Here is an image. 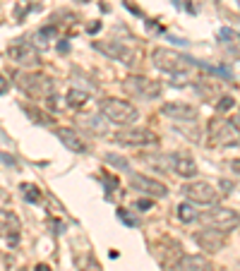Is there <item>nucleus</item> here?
<instances>
[{"label":"nucleus","mask_w":240,"mask_h":271,"mask_svg":"<svg viewBox=\"0 0 240 271\" xmlns=\"http://www.w3.org/2000/svg\"><path fill=\"white\" fill-rule=\"evenodd\" d=\"M99 110H101V115L106 118L108 123H115V125H123V127L132 125L139 118V110L123 99H103L101 103H99Z\"/></svg>","instance_id":"1"},{"label":"nucleus","mask_w":240,"mask_h":271,"mask_svg":"<svg viewBox=\"0 0 240 271\" xmlns=\"http://www.w3.org/2000/svg\"><path fill=\"white\" fill-rule=\"evenodd\" d=\"M197 218L202 221L204 226H212L214 230H221V233L235 230V226H238V211L226 207H216V204L209 211H202Z\"/></svg>","instance_id":"2"},{"label":"nucleus","mask_w":240,"mask_h":271,"mask_svg":"<svg viewBox=\"0 0 240 271\" xmlns=\"http://www.w3.org/2000/svg\"><path fill=\"white\" fill-rule=\"evenodd\" d=\"M17 84L24 94L34 96V99H48L56 91V82L51 80L48 74H19Z\"/></svg>","instance_id":"3"},{"label":"nucleus","mask_w":240,"mask_h":271,"mask_svg":"<svg viewBox=\"0 0 240 271\" xmlns=\"http://www.w3.org/2000/svg\"><path fill=\"white\" fill-rule=\"evenodd\" d=\"M183 195L190 199V204H204V207H214V204H219V199H221V192L207 180L187 182L183 187Z\"/></svg>","instance_id":"4"},{"label":"nucleus","mask_w":240,"mask_h":271,"mask_svg":"<svg viewBox=\"0 0 240 271\" xmlns=\"http://www.w3.org/2000/svg\"><path fill=\"white\" fill-rule=\"evenodd\" d=\"M151 63L156 65L158 70H164V72H185L187 70V55H180L176 51H171V48H154V53H151Z\"/></svg>","instance_id":"5"},{"label":"nucleus","mask_w":240,"mask_h":271,"mask_svg":"<svg viewBox=\"0 0 240 271\" xmlns=\"http://www.w3.org/2000/svg\"><path fill=\"white\" fill-rule=\"evenodd\" d=\"M123 89L128 91L130 96H139V99H156L161 96V84L142 74H132L123 82Z\"/></svg>","instance_id":"6"},{"label":"nucleus","mask_w":240,"mask_h":271,"mask_svg":"<svg viewBox=\"0 0 240 271\" xmlns=\"http://www.w3.org/2000/svg\"><path fill=\"white\" fill-rule=\"evenodd\" d=\"M209 142L214 146H226V144H235L238 142V130L223 120V118H214L209 123Z\"/></svg>","instance_id":"7"},{"label":"nucleus","mask_w":240,"mask_h":271,"mask_svg":"<svg viewBox=\"0 0 240 271\" xmlns=\"http://www.w3.org/2000/svg\"><path fill=\"white\" fill-rule=\"evenodd\" d=\"M115 139L120 144L128 146H147V144H156V135L147 130V127H132V130H120L115 132Z\"/></svg>","instance_id":"8"},{"label":"nucleus","mask_w":240,"mask_h":271,"mask_svg":"<svg viewBox=\"0 0 240 271\" xmlns=\"http://www.w3.org/2000/svg\"><path fill=\"white\" fill-rule=\"evenodd\" d=\"M94 48L106 53L108 58H113V60H120L123 65H132V60H135V53L130 51L128 46L115 41V38H111V41H94Z\"/></svg>","instance_id":"9"},{"label":"nucleus","mask_w":240,"mask_h":271,"mask_svg":"<svg viewBox=\"0 0 240 271\" xmlns=\"http://www.w3.org/2000/svg\"><path fill=\"white\" fill-rule=\"evenodd\" d=\"M130 182H132V187L137 192H147V195H151V197H166L168 195V187L164 185V182L154 180V178H147V175H142V173H132V178H130Z\"/></svg>","instance_id":"10"},{"label":"nucleus","mask_w":240,"mask_h":271,"mask_svg":"<svg viewBox=\"0 0 240 271\" xmlns=\"http://www.w3.org/2000/svg\"><path fill=\"white\" fill-rule=\"evenodd\" d=\"M19 218L12 211L0 209V238H5L8 245H17L19 243Z\"/></svg>","instance_id":"11"},{"label":"nucleus","mask_w":240,"mask_h":271,"mask_svg":"<svg viewBox=\"0 0 240 271\" xmlns=\"http://www.w3.org/2000/svg\"><path fill=\"white\" fill-rule=\"evenodd\" d=\"M194 243L199 245L202 250H207V252H219V250H223V243H226V233H221V230H199V233L194 235Z\"/></svg>","instance_id":"12"},{"label":"nucleus","mask_w":240,"mask_h":271,"mask_svg":"<svg viewBox=\"0 0 240 271\" xmlns=\"http://www.w3.org/2000/svg\"><path fill=\"white\" fill-rule=\"evenodd\" d=\"M171 156V171L180 175V178H194L197 175V163L192 161V156L183 154V151H176V154H168Z\"/></svg>","instance_id":"13"},{"label":"nucleus","mask_w":240,"mask_h":271,"mask_svg":"<svg viewBox=\"0 0 240 271\" xmlns=\"http://www.w3.org/2000/svg\"><path fill=\"white\" fill-rule=\"evenodd\" d=\"M10 58H12L15 63L24 65V67H31V65L38 63V51L29 44H19V46H12V48H10Z\"/></svg>","instance_id":"14"},{"label":"nucleus","mask_w":240,"mask_h":271,"mask_svg":"<svg viewBox=\"0 0 240 271\" xmlns=\"http://www.w3.org/2000/svg\"><path fill=\"white\" fill-rule=\"evenodd\" d=\"M173 271H214V266L209 259H204L199 254H185L176 262Z\"/></svg>","instance_id":"15"},{"label":"nucleus","mask_w":240,"mask_h":271,"mask_svg":"<svg viewBox=\"0 0 240 271\" xmlns=\"http://www.w3.org/2000/svg\"><path fill=\"white\" fill-rule=\"evenodd\" d=\"M56 135H58V139L63 142L70 151H74V154H84L87 151V144H84V139L77 132H74L72 127H58L56 130Z\"/></svg>","instance_id":"16"},{"label":"nucleus","mask_w":240,"mask_h":271,"mask_svg":"<svg viewBox=\"0 0 240 271\" xmlns=\"http://www.w3.org/2000/svg\"><path fill=\"white\" fill-rule=\"evenodd\" d=\"M161 113L173 120H197V108L187 106V103H166Z\"/></svg>","instance_id":"17"},{"label":"nucleus","mask_w":240,"mask_h":271,"mask_svg":"<svg viewBox=\"0 0 240 271\" xmlns=\"http://www.w3.org/2000/svg\"><path fill=\"white\" fill-rule=\"evenodd\" d=\"M58 36V29L56 27H44V29H38L36 34H34V48H48L51 46V38H56Z\"/></svg>","instance_id":"18"},{"label":"nucleus","mask_w":240,"mask_h":271,"mask_svg":"<svg viewBox=\"0 0 240 271\" xmlns=\"http://www.w3.org/2000/svg\"><path fill=\"white\" fill-rule=\"evenodd\" d=\"M87 103H89L87 91H82V89H70V94H67V106H70V108H82V106H87Z\"/></svg>","instance_id":"19"},{"label":"nucleus","mask_w":240,"mask_h":271,"mask_svg":"<svg viewBox=\"0 0 240 271\" xmlns=\"http://www.w3.org/2000/svg\"><path fill=\"white\" fill-rule=\"evenodd\" d=\"M19 190H22L24 199H27V202H31V204L41 202V190H38L36 185H31V182H22V185H19Z\"/></svg>","instance_id":"20"},{"label":"nucleus","mask_w":240,"mask_h":271,"mask_svg":"<svg viewBox=\"0 0 240 271\" xmlns=\"http://www.w3.org/2000/svg\"><path fill=\"white\" fill-rule=\"evenodd\" d=\"M178 218H180L183 223H192L194 218H197L192 204H187V202H185V204H180V207H178Z\"/></svg>","instance_id":"21"},{"label":"nucleus","mask_w":240,"mask_h":271,"mask_svg":"<svg viewBox=\"0 0 240 271\" xmlns=\"http://www.w3.org/2000/svg\"><path fill=\"white\" fill-rule=\"evenodd\" d=\"M84 125L89 127V130H92V132H99V135H106V125H103L101 120H99V118L94 115V118H84L82 120Z\"/></svg>","instance_id":"22"},{"label":"nucleus","mask_w":240,"mask_h":271,"mask_svg":"<svg viewBox=\"0 0 240 271\" xmlns=\"http://www.w3.org/2000/svg\"><path fill=\"white\" fill-rule=\"evenodd\" d=\"M103 159H106V163H111V166H115V168H120V171H130V163L125 161V159H120V156L106 154V156H103Z\"/></svg>","instance_id":"23"},{"label":"nucleus","mask_w":240,"mask_h":271,"mask_svg":"<svg viewBox=\"0 0 240 271\" xmlns=\"http://www.w3.org/2000/svg\"><path fill=\"white\" fill-rule=\"evenodd\" d=\"M233 106H235V99H233V96H223V99L219 101V106H216V108H219V110H228V108H233Z\"/></svg>","instance_id":"24"},{"label":"nucleus","mask_w":240,"mask_h":271,"mask_svg":"<svg viewBox=\"0 0 240 271\" xmlns=\"http://www.w3.org/2000/svg\"><path fill=\"white\" fill-rule=\"evenodd\" d=\"M118 216L123 218V221H125L128 226H137V218H130L128 214H125V209H118Z\"/></svg>","instance_id":"25"},{"label":"nucleus","mask_w":240,"mask_h":271,"mask_svg":"<svg viewBox=\"0 0 240 271\" xmlns=\"http://www.w3.org/2000/svg\"><path fill=\"white\" fill-rule=\"evenodd\" d=\"M219 36H221V41H233V38H235V31H233V29H221Z\"/></svg>","instance_id":"26"},{"label":"nucleus","mask_w":240,"mask_h":271,"mask_svg":"<svg viewBox=\"0 0 240 271\" xmlns=\"http://www.w3.org/2000/svg\"><path fill=\"white\" fill-rule=\"evenodd\" d=\"M10 89V84H8V80L5 77H0V94H5V91Z\"/></svg>","instance_id":"27"},{"label":"nucleus","mask_w":240,"mask_h":271,"mask_svg":"<svg viewBox=\"0 0 240 271\" xmlns=\"http://www.w3.org/2000/svg\"><path fill=\"white\" fill-rule=\"evenodd\" d=\"M137 207H139V209H149V207H151V202H149V199H139Z\"/></svg>","instance_id":"28"},{"label":"nucleus","mask_w":240,"mask_h":271,"mask_svg":"<svg viewBox=\"0 0 240 271\" xmlns=\"http://www.w3.org/2000/svg\"><path fill=\"white\" fill-rule=\"evenodd\" d=\"M221 187H223V190H235V182H228V180H223V182H221Z\"/></svg>","instance_id":"29"},{"label":"nucleus","mask_w":240,"mask_h":271,"mask_svg":"<svg viewBox=\"0 0 240 271\" xmlns=\"http://www.w3.org/2000/svg\"><path fill=\"white\" fill-rule=\"evenodd\" d=\"M34 271H51V266L48 264H38V266H34Z\"/></svg>","instance_id":"30"},{"label":"nucleus","mask_w":240,"mask_h":271,"mask_svg":"<svg viewBox=\"0 0 240 271\" xmlns=\"http://www.w3.org/2000/svg\"><path fill=\"white\" fill-rule=\"evenodd\" d=\"M27 3H36V0H27Z\"/></svg>","instance_id":"31"}]
</instances>
